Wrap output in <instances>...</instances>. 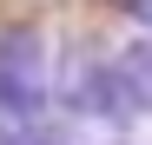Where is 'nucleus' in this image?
Segmentation results:
<instances>
[{
    "label": "nucleus",
    "instance_id": "obj_2",
    "mask_svg": "<svg viewBox=\"0 0 152 145\" xmlns=\"http://www.w3.org/2000/svg\"><path fill=\"white\" fill-rule=\"evenodd\" d=\"M113 86H119V99L132 112H152V40H132L113 59Z\"/></svg>",
    "mask_w": 152,
    "mask_h": 145
},
{
    "label": "nucleus",
    "instance_id": "obj_1",
    "mask_svg": "<svg viewBox=\"0 0 152 145\" xmlns=\"http://www.w3.org/2000/svg\"><path fill=\"white\" fill-rule=\"evenodd\" d=\"M46 106V46L40 33H0V112L13 119H40Z\"/></svg>",
    "mask_w": 152,
    "mask_h": 145
},
{
    "label": "nucleus",
    "instance_id": "obj_3",
    "mask_svg": "<svg viewBox=\"0 0 152 145\" xmlns=\"http://www.w3.org/2000/svg\"><path fill=\"white\" fill-rule=\"evenodd\" d=\"M0 145H60V138H53V132H40L33 119H20V125H13L7 138H0Z\"/></svg>",
    "mask_w": 152,
    "mask_h": 145
}]
</instances>
